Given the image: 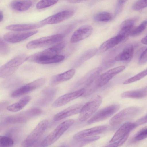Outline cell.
Segmentation results:
<instances>
[{"label":"cell","mask_w":147,"mask_h":147,"mask_svg":"<svg viewBox=\"0 0 147 147\" xmlns=\"http://www.w3.org/2000/svg\"><path fill=\"white\" fill-rule=\"evenodd\" d=\"M42 112L39 108H32L8 117L6 119V122L10 124L24 123L33 117L40 115Z\"/></svg>","instance_id":"5"},{"label":"cell","mask_w":147,"mask_h":147,"mask_svg":"<svg viewBox=\"0 0 147 147\" xmlns=\"http://www.w3.org/2000/svg\"><path fill=\"white\" fill-rule=\"evenodd\" d=\"M82 105L76 104L71 105L56 114L53 117L55 121H58L80 112Z\"/></svg>","instance_id":"19"},{"label":"cell","mask_w":147,"mask_h":147,"mask_svg":"<svg viewBox=\"0 0 147 147\" xmlns=\"http://www.w3.org/2000/svg\"><path fill=\"white\" fill-rule=\"evenodd\" d=\"M121 42L119 38L116 36L104 42L100 47L99 51L101 52H105L114 47Z\"/></svg>","instance_id":"26"},{"label":"cell","mask_w":147,"mask_h":147,"mask_svg":"<svg viewBox=\"0 0 147 147\" xmlns=\"http://www.w3.org/2000/svg\"><path fill=\"white\" fill-rule=\"evenodd\" d=\"M43 26L40 24H12L6 26V28L8 30L16 31H26L40 28Z\"/></svg>","instance_id":"21"},{"label":"cell","mask_w":147,"mask_h":147,"mask_svg":"<svg viewBox=\"0 0 147 147\" xmlns=\"http://www.w3.org/2000/svg\"><path fill=\"white\" fill-rule=\"evenodd\" d=\"M147 61V48L146 47L142 51L140 54L138 61L140 64H143L145 63Z\"/></svg>","instance_id":"36"},{"label":"cell","mask_w":147,"mask_h":147,"mask_svg":"<svg viewBox=\"0 0 147 147\" xmlns=\"http://www.w3.org/2000/svg\"><path fill=\"white\" fill-rule=\"evenodd\" d=\"M129 134H128L123 137L121 138L116 141L113 143H111V144H109L107 146H113L117 147L120 146L123 144L126 141L128 138Z\"/></svg>","instance_id":"35"},{"label":"cell","mask_w":147,"mask_h":147,"mask_svg":"<svg viewBox=\"0 0 147 147\" xmlns=\"http://www.w3.org/2000/svg\"><path fill=\"white\" fill-rule=\"evenodd\" d=\"M119 109V106L113 104L106 107L98 111L88 121V124L99 122L107 119L116 112Z\"/></svg>","instance_id":"9"},{"label":"cell","mask_w":147,"mask_h":147,"mask_svg":"<svg viewBox=\"0 0 147 147\" xmlns=\"http://www.w3.org/2000/svg\"><path fill=\"white\" fill-rule=\"evenodd\" d=\"M93 32V28L90 25H83L74 33L70 39L71 43H75L84 40L90 36Z\"/></svg>","instance_id":"16"},{"label":"cell","mask_w":147,"mask_h":147,"mask_svg":"<svg viewBox=\"0 0 147 147\" xmlns=\"http://www.w3.org/2000/svg\"><path fill=\"white\" fill-rule=\"evenodd\" d=\"M147 6V0H138L133 5V9L136 11H139Z\"/></svg>","instance_id":"34"},{"label":"cell","mask_w":147,"mask_h":147,"mask_svg":"<svg viewBox=\"0 0 147 147\" xmlns=\"http://www.w3.org/2000/svg\"><path fill=\"white\" fill-rule=\"evenodd\" d=\"M49 122L44 119L40 122L33 131L22 141V147H30L34 145L39 139L46 129Z\"/></svg>","instance_id":"6"},{"label":"cell","mask_w":147,"mask_h":147,"mask_svg":"<svg viewBox=\"0 0 147 147\" xmlns=\"http://www.w3.org/2000/svg\"><path fill=\"white\" fill-rule=\"evenodd\" d=\"M27 55L20 54L16 56L0 67V77L5 78L13 74L19 66L26 61Z\"/></svg>","instance_id":"2"},{"label":"cell","mask_w":147,"mask_h":147,"mask_svg":"<svg viewBox=\"0 0 147 147\" xmlns=\"http://www.w3.org/2000/svg\"><path fill=\"white\" fill-rule=\"evenodd\" d=\"M75 72V69H72L62 73L54 75L51 78L50 84L51 85H55L68 80L73 77Z\"/></svg>","instance_id":"20"},{"label":"cell","mask_w":147,"mask_h":147,"mask_svg":"<svg viewBox=\"0 0 147 147\" xmlns=\"http://www.w3.org/2000/svg\"><path fill=\"white\" fill-rule=\"evenodd\" d=\"M64 41L59 42L53 47L28 57L26 61L37 63L42 59L51 57L58 55L65 47Z\"/></svg>","instance_id":"3"},{"label":"cell","mask_w":147,"mask_h":147,"mask_svg":"<svg viewBox=\"0 0 147 147\" xmlns=\"http://www.w3.org/2000/svg\"><path fill=\"white\" fill-rule=\"evenodd\" d=\"M146 21H143L138 26L134 27L131 31L130 35L133 36H135L140 35L145 30L146 28Z\"/></svg>","instance_id":"30"},{"label":"cell","mask_w":147,"mask_h":147,"mask_svg":"<svg viewBox=\"0 0 147 147\" xmlns=\"http://www.w3.org/2000/svg\"><path fill=\"white\" fill-rule=\"evenodd\" d=\"M107 129L106 126H96L86 129L77 133L74 136V139L80 142L83 139L102 133Z\"/></svg>","instance_id":"15"},{"label":"cell","mask_w":147,"mask_h":147,"mask_svg":"<svg viewBox=\"0 0 147 147\" xmlns=\"http://www.w3.org/2000/svg\"><path fill=\"white\" fill-rule=\"evenodd\" d=\"M125 68L124 66H119L103 73L97 79L96 82V86L99 87L104 86L115 76L123 71Z\"/></svg>","instance_id":"14"},{"label":"cell","mask_w":147,"mask_h":147,"mask_svg":"<svg viewBox=\"0 0 147 147\" xmlns=\"http://www.w3.org/2000/svg\"><path fill=\"white\" fill-rule=\"evenodd\" d=\"M45 82V79L44 78L37 79L17 89L11 93V96L13 98H16L27 94L40 87Z\"/></svg>","instance_id":"10"},{"label":"cell","mask_w":147,"mask_h":147,"mask_svg":"<svg viewBox=\"0 0 147 147\" xmlns=\"http://www.w3.org/2000/svg\"><path fill=\"white\" fill-rule=\"evenodd\" d=\"M101 97L98 96L93 100L82 106L80 112L78 119L80 121H85L89 119L96 111L101 103Z\"/></svg>","instance_id":"7"},{"label":"cell","mask_w":147,"mask_h":147,"mask_svg":"<svg viewBox=\"0 0 147 147\" xmlns=\"http://www.w3.org/2000/svg\"><path fill=\"white\" fill-rule=\"evenodd\" d=\"M112 18V16L110 13L107 12H102L96 14L94 19L96 21L106 22L110 21Z\"/></svg>","instance_id":"28"},{"label":"cell","mask_w":147,"mask_h":147,"mask_svg":"<svg viewBox=\"0 0 147 147\" xmlns=\"http://www.w3.org/2000/svg\"><path fill=\"white\" fill-rule=\"evenodd\" d=\"M59 0H41L36 4V7L38 9L45 8L57 3Z\"/></svg>","instance_id":"29"},{"label":"cell","mask_w":147,"mask_h":147,"mask_svg":"<svg viewBox=\"0 0 147 147\" xmlns=\"http://www.w3.org/2000/svg\"><path fill=\"white\" fill-rule=\"evenodd\" d=\"M142 43L144 45H147V36L143 38L141 40Z\"/></svg>","instance_id":"41"},{"label":"cell","mask_w":147,"mask_h":147,"mask_svg":"<svg viewBox=\"0 0 147 147\" xmlns=\"http://www.w3.org/2000/svg\"><path fill=\"white\" fill-rule=\"evenodd\" d=\"M74 13V11L71 10L61 11L42 20L40 24L43 25L58 24L69 18Z\"/></svg>","instance_id":"11"},{"label":"cell","mask_w":147,"mask_h":147,"mask_svg":"<svg viewBox=\"0 0 147 147\" xmlns=\"http://www.w3.org/2000/svg\"><path fill=\"white\" fill-rule=\"evenodd\" d=\"M38 32L37 30L24 32H10L5 34L3 38L7 42L15 43L24 40Z\"/></svg>","instance_id":"13"},{"label":"cell","mask_w":147,"mask_h":147,"mask_svg":"<svg viewBox=\"0 0 147 147\" xmlns=\"http://www.w3.org/2000/svg\"><path fill=\"white\" fill-rule=\"evenodd\" d=\"M8 102L7 101H3L0 102V112L7 108Z\"/></svg>","instance_id":"38"},{"label":"cell","mask_w":147,"mask_h":147,"mask_svg":"<svg viewBox=\"0 0 147 147\" xmlns=\"http://www.w3.org/2000/svg\"><path fill=\"white\" fill-rule=\"evenodd\" d=\"M85 92L86 90L82 88L65 94L58 98L54 102L52 106L53 108H57L63 106L73 100L82 96Z\"/></svg>","instance_id":"12"},{"label":"cell","mask_w":147,"mask_h":147,"mask_svg":"<svg viewBox=\"0 0 147 147\" xmlns=\"http://www.w3.org/2000/svg\"><path fill=\"white\" fill-rule=\"evenodd\" d=\"M63 37V35L58 34L41 38L30 42L27 43L26 47L28 49L44 47L59 42Z\"/></svg>","instance_id":"8"},{"label":"cell","mask_w":147,"mask_h":147,"mask_svg":"<svg viewBox=\"0 0 147 147\" xmlns=\"http://www.w3.org/2000/svg\"><path fill=\"white\" fill-rule=\"evenodd\" d=\"M32 4L30 0H14L11 2L10 5L13 9L23 12L28 10L31 7Z\"/></svg>","instance_id":"23"},{"label":"cell","mask_w":147,"mask_h":147,"mask_svg":"<svg viewBox=\"0 0 147 147\" xmlns=\"http://www.w3.org/2000/svg\"><path fill=\"white\" fill-rule=\"evenodd\" d=\"M147 75V69L144 70L137 75L125 80L123 82L124 84H128L138 80Z\"/></svg>","instance_id":"31"},{"label":"cell","mask_w":147,"mask_h":147,"mask_svg":"<svg viewBox=\"0 0 147 147\" xmlns=\"http://www.w3.org/2000/svg\"><path fill=\"white\" fill-rule=\"evenodd\" d=\"M30 99V96H25L18 102L8 106L7 109L11 112H17L22 109L29 102Z\"/></svg>","instance_id":"25"},{"label":"cell","mask_w":147,"mask_h":147,"mask_svg":"<svg viewBox=\"0 0 147 147\" xmlns=\"http://www.w3.org/2000/svg\"><path fill=\"white\" fill-rule=\"evenodd\" d=\"M141 111L139 107H132L121 110L111 118L110 124L112 126L120 124L135 117Z\"/></svg>","instance_id":"4"},{"label":"cell","mask_w":147,"mask_h":147,"mask_svg":"<svg viewBox=\"0 0 147 147\" xmlns=\"http://www.w3.org/2000/svg\"><path fill=\"white\" fill-rule=\"evenodd\" d=\"M89 0H67L69 2L73 3H78L83 2Z\"/></svg>","instance_id":"39"},{"label":"cell","mask_w":147,"mask_h":147,"mask_svg":"<svg viewBox=\"0 0 147 147\" xmlns=\"http://www.w3.org/2000/svg\"><path fill=\"white\" fill-rule=\"evenodd\" d=\"M7 45L0 38V48H3L6 47Z\"/></svg>","instance_id":"40"},{"label":"cell","mask_w":147,"mask_h":147,"mask_svg":"<svg viewBox=\"0 0 147 147\" xmlns=\"http://www.w3.org/2000/svg\"><path fill=\"white\" fill-rule=\"evenodd\" d=\"M133 53L134 47L132 45L129 44L116 57L115 59L117 61H128L132 58Z\"/></svg>","instance_id":"22"},{"label":"cell","mask_w":147,"mask_h":147,"mask_svg":"<svg viewBox=\"0 0 147 147\" xmlns=\"http://www.w3.org/2000/svg\"><path fill=\"white\" fill-rule=\"evenodd\" d=\"M74 121V120L69 119L60 123L43 140L42 146H48L55 142L73 125Z\"/></svg>","instance_id":"1"},{"label":"cell","mask_w":147,"mask_h":147,"mask_svg":"<svg viewBox=\"0 0 147 147\" xmlns=\"http://www.w3.org/2000/svg\"><path fill=\"white\" fill-rule=\"evenodd\" d=\"M147 96L146 88L142 89L127 91L123 93L121 97L123 98H142Z\"/></svg>","instance_id":"24"},{"label":"cell","mask_w":147,"mask_h":147,"mask_svg":"<svg viewBox=\"0 0 147 147\" xmlns=\"http://www.w3.org/2000/svg\"><path fill=\"white\" fill-rule=\"evenodd\" d=\"M137 20L136 18H133L127 19L122 23L121 29L117 35L122 42L130 35L131 31L135 27L134 24Z\"/></svg>","instance_id":"17"},{"label":"cell","mask_w":147,"mask_h":147,"mask_svg":"<svg viewBox=\"0 0 147 147\" xmlns=\"http://www.w3.org/2000/svg\"><path fill=\"white\" fill-rule=\"evenodd\" d=\"M147 129L146 127L140 129L134 136L133 141L134 142L142 140L147 138Z\"/></svg>","instance_id":"33"},{"label":"cell","mask_w":147,"mask_h":147,"mask_svg":"<svg viewBox=\"0 0 147 147\" xmlns=\"http://www.w3.org/2000/svg\"><path fill=\"white\" fill-rule=\"evenodd\" d=\"M138 126L136 123L127 122L123 125L117 130L109 141L112 143L118 140L130 132Z\"/></svg>","instance_id":"18"},{"label":"cell","mask_w":147,"mask_h":147,"mask_svg":"<svg viewBox=\"0 0 147 147\" xmlns=\"http://www.w3.org/2000/svg\"><path fill=\"white\" fill-rule=\"evenodd\" d=\"M3 18V12L0 10V22L2 21Z\"/></svg>","instance_id":"42"},{"label":"cell","mask_w":147,"mask_h":147,"mask_svg":"<svg viewBox=\"0 0 147 147\" xmlns=\"http://www.w3.org/2000/svg\"><path fill=\"white\" fill-rule=\"evenodd\" d=\"M147 122V115L139 119L136 122L138 126L144 124Z\"/></svg>","instance_id":"37"},{"label":"cell","mask_w":147,"mask_h":147,"mask_svg":"<svg viewBox=\"0 0 147 147\" xmlns=\"http://www.w3.org/2000/svg\"><path fill=\"white\" fill-rule=\"evenodd\" d=\"M13 144V140L11 138L0 136V147H11Z\"/></svg>","instance_id":"32"},{"label":"cell","mask_w":147,"mask_h":147,"mask_svg":"<svg viewBox=\"0 0 147 147\" xmlns=\"http://www.w3.org/2000/svg\"><path fill=\"white\" fill-rule=\"evenodd\" d=\"M65 57L63 55H58L51 57L42 59L37 61V63L42 64L57 63L63 60Z\"/></svg>","instance_id":"27"}]
</instances>
